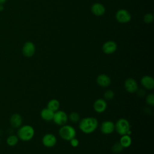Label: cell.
I'll return each instance as SVG.
<instances>
[{"label": "cell", "instance_id": "6da1fadb", "mask_svg": "<svg viewBox=\"0 0 154 154\" xmlns=\"http://www.w3.org/2000/svg\"><path fill=\"white\" fill-rule=\"evenodd\" d=\"M98 126L97 120L93 117L83 118L79 123V129L84 134H89L93 132Z\"/></svg>", "mask_w": 154, "mask_h": 154}, {"label": "cell", "instance_id": "7a4b0ae2", "mask_svg": "<svg viewBox=\"0 0 154 154\" xmlns=\"http://www.w3.org/2000/svg\"><path fill=\"white\" fill-rule=\"evenodd\" d=\"M35 131L34 128L29 125L21 126L19 128L17 136L19 139L23 141H28L32 139L34 136Z\"/></svg>", "mask_w": 154, "mask_h": 154}, {"label": "cell", "instance_id": "3957f363", "mask_svg": "<svg viewBox=\"0 0 154 154\" xmlns=\"http://www.w3.org/2000/svg\"><path fill=\"white\" fill-rule=\"evenodd\" d=\"M131 125L129 121L125 118L119 119L115 124V130L120 135H129L131 132Z\"/></svg>", "mask_w": 154, "mask_h": 154}, {"label": "cell", "instance_id": "277c9868", "mask_svg": "<svg viewBox=\"0 0 154 154\" xmlns=\"http://www.w3.org/2000/svg\"><path fill=\"white\" fill-rule=\"evenodd\" d=\"M58 132L60 137L66 141H70L75 138L76 135L75 129L73 126L66 124L61 126Z\"/></svg>", "mask_w": 154, "mask_h": 154}, {"label": "cell", "instance_id": "5b68a950", "mask_svg": "<svg viewBox=\"0 0 154 154\" xmlns=\"http://www.w3.org/2000/svg\"><path fill=\"white\" fill-rule=\"evenodd\" d=\"M68 116L67 113L63 110H57L54 112L53 121L54 122L59 126H63L66 124L68 120Z\"/></svg>", "mask_w": 154, "mask_h": 154}, {"label": "cell", "instance_id": "8992f818", "mask_svg": "<svg viewBox=\"0 0 154 154\" xmlns=\"http://www.w3.org/2000/svg\"><path fill=\"white\" fill-rule=\"evenodd\" d=\"M116 19L121 23H126L131 20V14L125 9H120L116 13Z\"/></svg>", "mask_w": 154, "mask_h": 154}, {"label": "cell", "instance_id": "52a82bcc", "mask_svg": "<svg viewBox=\"0 0 154 154\" xmlns=\"http://www.w3.org/2000/svg\"><path fill=\"white\" fill-rule=\"evenodd\" d=\"M35 52V46L32 42H25L22 48V54L26 57H31L34 55Z\"/></svg>", "mask_w": 154, "mask_h": 154}, {"label": "cell", "instance_id": "ba28073f", "mask_svg": "<svg viewBox=\"0 0 154 154\" xmlns=\"http://www.w3.org/2000/svg\"><path fill=\"white\" fill-rule=\"evenodd\" d=\"M100 129L101 132L103 134H111L115 131V124L112 121L105 120L102 123Z\"/></svg>", "mask_w": 154, "mask_h": 154}, {"label": "cell", "instance_id": "9c48e42d", "mask_svg": "<svg viewBox=\"0 0 154 154\" xmlns=\"http://www.w3.org/2000/svg\"><path fill=\"white\" fill-rule=\"evenodd\" d=\"M124 87L126 91L130 93H133L137 91L138 88V85L137 81L134 78H129L125 80Z\"/></svg>", "mask_w": 154, "mask_h": 154}, {"label": "cell", "instance_id": "30bf717a", "mask_svg": "<svg viewBox=\"0 0 154 154\" xmlns=\"http://www.w3.org/2000/svg\"><path fill=\"white\" fill-rule=\"evenodd\" d=\"M42 144L46 147H52L55 146L57 143V138L55 135L52 134H45L42 140Z\"/></svg>", "mask_w": 154, "mask_h": 154}, {"label": "cell", "instance_id": "8fae6325", "mask_svg": "<svg viewBox=\"0 0 154 154\" xmlns=\"http://www.w3.org/2000/svg\"><path fill=\"white\" fill-rule=\"evenodd\" d=\"M117 48L116 43L114 41L109 40L105 42L102 45V51L105 54H112L116 52Z\"/></svg>", "mask_w": 154, "mask_h": 154}, {"label": "cell", "instance_id": "7c38bea8", "mask_svg": "<svg viewBox=\"0 0 154 154\" xmlns=\"http://www.w3.org/2000/svg\"><path fill=\"white\" fill-rule=\"evenodd\" d=\"M107 108V103L105 99H97L93 103V109L97 113L104 112Z\"/></svg>", "mask_w": 154, "mask_h": 154}, {"label": "cell", "instance_id": "4fadbf2b", "mask_svg": "<svg viewBox=\"0 0 154 154\" xmlns=\"http://www.w3.org/2000/svg\"><path fill=\"white\" fill-rule=\"evenodd\" d=\"M97 84L102 87H108L111 82V78L106 74H100L96 78Z\"/></svg>", "mask_w": 154, "mask_h": 154}, {"label": "cell", "instance_id": "5bb4252c", "mask_svg": "<svg viewBox=\"0 0 154 154\" xmlns=\"http://www.w3.org/2000/svg\"><path fill=\"white\" fill-rule=\"evenodd\" d=\"M141 84L147 90H152L154 88V79L149 75H145L141 78Z\"/></svg>", "mask_w": 154, "mask_h": 154}, {"label": "cell", "instance_id": "9a60e30c", "mask_svg": "<svg viewBox=\"0 0 154 154\" xmlns=\"http://www.w3.org/2000/svg\"><path fill=\"white\" fill-rule=\"evenodd\" d=\"M91 11L94 15L101 16L105 13V8L103 4L99 2H96L91 5Z\"/></svg>", "mask_w": 154, "mask_h": 154}, {"label": "cell", "instance_id": "2e32d148", "mask_svg": "<svg viewBox=\"0 0 154 154\" xmlns=\"http://www.w3.org/2000/svg\"><path fill=\"white\" fill-rule=\"evenodd\" d=\"M10 123L11 126L14 128H19L22 124V117L18 113L12 114L10 119Z\"/></svg>", "mask_w": 154, "mask_h": 154}, {"label": "cell", "instance_id": "e0dca14e", "mask_svg": "<svg viewBox=\"0 0 154 154\" xmlns=\"http://www.w3.org/2000/svg\"><path fill=\"white\" fill-rule=\"evenodd\" d=\"M54 112L49 109L47 107L43 108L40 112V116L42 119L45 121L49 122L53 120Z\"/></svg>", "mask_w": 154, "mask_h": 154}, {"label": "cell", "instance_id": "ac0fdd59", "mask_svg": "<svg viewBox=\"0 0 154 154\" xmlns=\"http://www.w3.org/2000/svg\"><path fill=\"white\" fill-rule=\"evenodd\" d=\"M60 105V102L57 99H52L48 102L47 104V108L52 111L55 112L59 109Z\"/></svg>", "mask_w": 154, "mask_h": 154}, {"label": "cell", "instance_id": "d6986e66", "mask_svg": "<svg viewBox=\"0 0 154 154\" xmlns=\"http://www.w3.org/2000/svg\"><path fill=\"white\" fill-rule=\"evenodd\" d=\"M119 142L124 148H127L131 145L132 139L129 135H122Z\"/></svg>", "mask_w": 154, "mask_h": 154}, {"label": "cell", "instance_id": "ffe728a7", "mask_svg": "<svg viewBox=\"0 0 154 154\" xmlns=\"http://www.w3.org/2000/svg\"><path fill=\"white\" fill-rule=\"evenodd\" d=\"M19 141V138L16 135H10L6 140L7 144L10 146H16Z\"/></svg>", "mask_w": 154, "mask_h": 154}, {"label": "cell", "instance_id": "44dd1931", "mask_svg": "<svg viewBox=\"0 0 154 154\" xmlns=\"http://www.w3.org/2000/svg\"><path fill=\"white\" fill-rule=\"evenodd\" d=\"M123 149L124 147L122 146L119 141H116L114 143L111 148L112 152L114 153H119L122 152L123 150Z\"/></svg>", "mask_w": 154, "mask_h": 154}, {"label": "cell", "instance_id": "7402d4cb", "mask_svg": "<svg viewBox=\"0 0 154 154\" xmlns=\"http://www.w3.org/2000/svg\"><path fill=\"white\" fill-rule=\"evenodd\" d=\"M68 119H69V120L73 122V123H76L78 122L80 120V116L79 115V114L76 112H72L69 117H68Z\"/></svg>", "mask_w": 154, "mask_h": 154}, {"label": "cell", "instance_id": "603a6c76", "mask_svg": "<svg viewBox=\"0 0 154 154\" xmlns=\"http://www.w3.org/2000/svg\"><path fill=\"white\" fill-rule=\"evenodd\" d=\"M143 20L146 23H150L153 20V14L151 13H146L143 17Z\"/></svg>", "mask_w": 154, "mask_h": 154}, {"label": "cell", "instance_id": "cb8c5ba5", "mask_svg": "<svg viewBox=\"0 0 154 154\" xmlns=\"http://www.w3.org/2000/svg\"><path fill=\"white\" fill-rule=\"evenodd\" d=\"M146 102L149 105L153 106L154 105V94L152 93L148 94L146 97Z\"/></svg>", "mask_w": 154, "mask_h": 154}, {"label": "cell", "instance_id": "d4e9b609", "mask_svg": "<svg viewBox=\"0 0 154 154\" xmlns=\"http://www.w3.org/2000/svg\"><path fill=\"white\" fill-rule=\"evenodd\" d=\"M114 96V93L112 90H108L104 93V98L106 100H111Z\"/></svg>", "mask_w": 154, "mask_h": 154}, {"label": "cell", "instance_id": "484cf974", "mask_svg": "<svg viewBox=\"0 0 154 154\" xmlns=\"http://www.w3.org/2000/svg\"><path fill=\"white\" fill-rule=\"evenodd\" d=\"M79 140L77 138H76L75 137L70 140V144L73 147H78V145H79Z\"/></svg>", "mask_w": 154, "mask_h": 154}, {"label": "cell", "instance_id": "4316f807", "mask_svg": "<svg viewBox=\"0 0 154 154\" xmlns=\"http://www.w3.org/2000/svg\"><path fill=\"white\" fill-rule=\"evenodd\" d=\"M136 92L137 93V95L138 96H140V97H143V96H144L146 95V91L143 88H140V89L138 88V90H137Z\"/></svg>", "mask_w": 154, "mask_h": 154}, {"label": "cell", "instance_id": "83f0119b", "mask_svg": "<svg viewBox=\"0 0 154 154\" xmlns=\"http://www.w3.org/2000/svg\"><path fill=\"white\" fill-rule=\"evenodd\" d=\"M4 9V5L2 4H0V11H3Z\"/></svg>", "mask_w": 154, "mask_h": 154}, {"label": "cell", "instance_id": "f1b7e54d", "mask_svg": "<svg viewBox=\"0 0 154 154\" xmlns=\"http://www.w3.org/2000/svg\"><path fill=\"white\" fill-rule=\"evenodd\" d=\"M6 1H7V0H0V4L4 5V4L6 2Z\"/></svg>", "mask_w": 154, "mask_h": 154}]
</instances>
